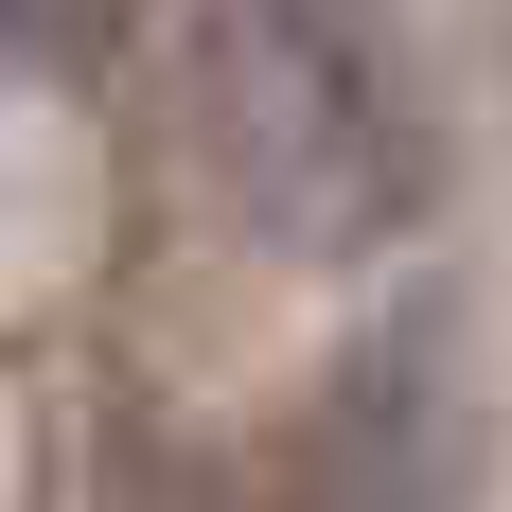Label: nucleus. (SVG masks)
<instances>
[{
  "mask_svg": "<svg viewBox=\"0 0 512 512\" xmlns=\"http://www.w3.org/2000/svg\"><path fill=\"white\" fill-rule=\"evenodd\" d=\"M195 159L301 265H371L442 177L371 0H195Z\"/></svg>",
  "mask_w": 512,
  "mask_h": 512,
  "instance_id": "f257e3e1",
  "label": "nucleus"
},
{
  "mask_svg": "<svg viewBox=\"0 0 512 512\" xmlns=\"http://www.w3.org/2000/svg\"><path fill=\"white\" fill-rule=\"evenodd\" d=\"M124 512H230V495H212V477H142Z\"/></svg>",
  "mask_w": 512,
  "mask_h": 512,
  "instance_id": "7ed1b4c3",
  "label": "nucleus"
},
{
  "mask_svg": "<svg viewBox=\"0 0 512 512\" xmlns=\"http://www.w3.org/2000/svg\"><path fill=\"white\" fill-rule=\"evenodd\" d=\"M442 371H424V336L407 354H354L336 371V407H318V460H301V495L318 512H442Z\"/></svg>",
  "mask_w": 512,
  "mask_h": 512,
  "instance_id": "f03ea898",
  "label": "nucleus"
}]
</instances>
